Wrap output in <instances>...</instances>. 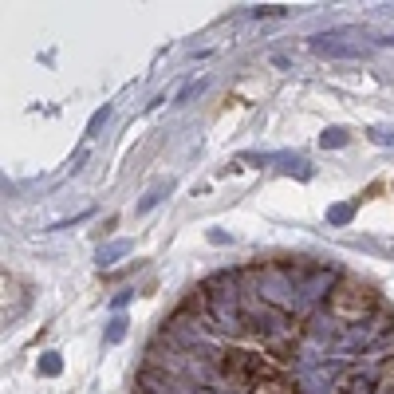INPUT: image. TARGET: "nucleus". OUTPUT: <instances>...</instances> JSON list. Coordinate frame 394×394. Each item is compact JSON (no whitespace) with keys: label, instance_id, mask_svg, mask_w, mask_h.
Returning a JSON list of instances; mask_svg holds the SVG:
<instances>
[{"label":"nucleus","instance_id":"obj_7","mask_svg":"<svg viewBox=\"0 0 394 394\" xmlns=\"http://www.w3.org/2000/svg\"><path fill=\"white\" fill-rule=\"evenodd\" d=\"M63 371V359L56 355V351H47V355H40V375L44 378H56Z\"/></svg>","mask_w":394,"mask_h":394},{"label":"nucleus","instance_id":"obj_3","mask_svg":"<svg viewBox=\"0 0 394 394\" xmlns=\"http://www.w3.org/2000/svg\"><path fill=\"white\" fill-rule=\"evenodd\" d=\"M312 51H319V56H343V60H359V56H362L359 47L331 44V40H323V36H315V40H312Z\"/></svg>","mask_w":394,"mask_h":394},{"label":"nucleus","instance_id":"obj_11","mask_svg":"<svg viewBox=\"0 0 394 394\" xmlns=\"http://www.w3.org/2000/svg\"><path fill=\"white\" fill-rule=\"evenodd\" d=\"M371 138L382 142V146H394V130L391 126H371Z\"/></svg>","mask_w":394,"mask_h":394},{"label":"nucleus","instance_id":"obj_4","mask_svg":"<svg viewBox=\"0 0 394 394\" xmlns=\"http://www.w3.org/2000/svg\"><path fill=\"white\" fill-rule=\"evenodd\" d=\"M166 193H173V182H166V186H154V189H150V193H146V197H142L138 205H134V213H138V217H142V213H150L154 205H162V201H166Z\"/></svg>","mask_w":394,"mask_h":394},{"label":"nucleus","instance_id":"obj_12","mask_svg":"<svg viewBox=\"0 0 394 394\" xmlns=\"http://www.w3.org/2000/svg\"><path fill=\"white\" fill-rule=\"evenodd\" d=\"M284 170H288V173H296V177H304V182L312 177V170H308V162H299V158H296V162H288Z\"/></svg>","mask_w":394,"mask_h":394},{"label":"nucleus","instance_id":"obj_5","mask_svg":"<svg viewBox=\"0 0 394 394\" xmlns=\"http://www.w3.org/2000/svg\"><path fill=\"white\" fill-rule=\"evenodd\" d=\"M319 146H323V150H339V146H347V130L343 126H328V130L319 134Z\"/></svg>","mask_w":394,"mask_h":394},{"label":"nucleus","instance_id":"obj_15","mask_svg":"<svg viewBox=\"0 0 394 394\" xmlns=\"http://www.w3.org/2000/svg\"><path fill=\"white\" fill-rule=\"evenodd\" d=\"M130 296H134V292H119V296L110 299V308H126V304H130Z\"/></svg>","mask_w":394,"mask_h":394},{"label":"nucleus","instance_id":"obj_2","mask_svg":"<svg viewBox=\"0 0 394 394\" xmlns=\"http://www.w3.org/2000/svg\"><path fill=\"white\" fill-rule=\"evenodd\" d=\"M130 249H134L130 241H110V245H103V249L95 252V264H99V268H110L114 260H123Z\"/></svg>","mask_w":394,"mask_h":394},{"label":"nucleus","instance_id":"obj_9","mask_svg":"<svg viewBox=\"0 0 394 394\" xmlns=\"http://www.w3.org/2000/svg\"><path fill=\"white\" fill-rule=\"evenodd\" d=\"M205 87H209V83H205V79H197V83H186V87H182V95H177V99H173V103H177V107H182V103H189V99H197V95H201Z\"/></svg>","mask_w":394,"mask_h":394},{"label":"nucleus","instance_id":"obj_1","mask_svg":"<svg viewBox=\"0 0 394 394\" xmlns=\"http://www.w3.org/2000/svg\"><path fill=\"white\" fill-rule=\"evenodd\" d=\"M209 315L217 319L221 331H241V308H236V288L233 284H213L209 292Z\"/></svg>","mask_w":394,"mask_h":394},{"label":"nucleus","instance_id":"obj_8","mask_svg":"<svg viewBox=\"0 0 394 394\" xmlns=\"http://www.w3.org/2000/svg\"><path fill=\"white\" fill-rule=\"evenodd\" d=\"M123 335H126V315H114L107 323V343H123Z\"/></svg>","mask_w":394,"mask_h":394},{"label":"nucleus","instance_id":"obj_14","mask_svg":"<svg viewBox=\"0 0 394 394\" xmlns=\"http://www.w3.org/2000/svg\"><path fill=\"white\" fill-rule=\"evenodd\" d=\"M280 4H264V8H252V16H280Z\"/></svg>","mask_w":394,"mask_h":394},{"label":"nucleus","instance_id":"obj_13","mask_svg":"<svg viewBox=\"0 0 394 394\" xmlns=\"http://www.w3.org/2000/svg\"><path fill=\"white\" fill-rule=\"evenodd\" d=\"M209 245H233V233H225V229H209Z\"/></svg>","mask_w":394,"mask_h":394},{"label":"nucleus","instance_id":"obj_6","mask_svg":"<svg viewBox=\"0 0 394 394\" xmlns=\"http://www.w3.org/2000/svg\"><path fill=\"white\" fill-rule=\"evenodd\" d=\"M328 221L331 225H351V221H355V205H331L328 209Z\"/></svg>","mask_w":394,"mask_h":394},{"label":"nucleus","instance_id":"obj_10","mask_svg":"<svg viewBox=\"0 0 394 394\" xmlns=\"http://www.w3.org/2000/svg\"><path fill=\"white\" fill-rule=\"evenodd\" d=\"M107 119H110V107H103V110H95L91 114V123H87V138H95L103 126H107Z\"/></svg>","mask_w":394,"mask_h":394}]
</instances>
